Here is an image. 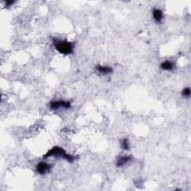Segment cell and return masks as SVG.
Segmentation results:
<instances>
[{"instance_id":"obj_11","label":"cell","mask_w":191,"mask_h":191,"mask_svg":"<svg viewBox=\"0 0 191 191\" xmlns=\"http://www.w3.org/2000/svg\"><path fill=\"white\" fill-rule=\"evenodd\" d=\"M13 3H14V1H6V2H5L6 6H11V5H13Z\"/></svg>"},{"instance_id":"obj_10","label":"cell","mask_w":191,"mask_h":191,"mask_svg":"<svg viewBox=\"0 0 191 191\" xmlns=\"http://www.w3.org/2000/svg\"><path fill=\"white\" fill-rule=\"evenodd\" d=\"M181 94H182L184 97L189 98L190 95V89L189 87L185 88V89L182 91V92H181Z\"/></svg>"},{"instance_id":"obj_3","label":"cell","mask_w":191,"mask_h":191,"mask_svg":"<svg viewBox=\"0 0 191 191\" xmlns=\"http://www.w3.org/2000/svg\"><path fill=\"white\" fill-rule=\"evenodd\" d=\"M71 106V102L69 101H52L50 103V108L52 110H56L59 108H69Z\"/></svg>"},{"instance_id":"obj_7","label":"cell","mask_w":191,"mask_h":191,"mask_svg":"<svg viewBox=\"0 0 191 191\" xmlns=\"http://www.w3.org/2000/svg\"><path fill=\"white\" fill-rule=\"evenodd\" d=\"M161 68L163 70H172L174 68V64L169 61H166L161 64Z\"/></svg>"},{"instance_id":"obj_2","label":"cell","mask_w":191,"mask_h":191,"mask_svg":"<svg viewBox=\"0 0 191 191\" xmlns=\"http://www.w3.org/2000/svg\"><path fill=\"white\" fill-rule=\"evenodd\" d=\"M54 46L57 51L63 54H71L74 49V44L68 41L54 42Z\"/></svg>"},{"instance_id":"obj_1","label":"cell","mask_w":191,"mask_h":191,"mask_svg":"<svg viewBox=\"0 0 191 191\" xmlns=\"http://www.w3.org/2000/svg\"><path fill=\"white\" fill-rule=\"evenodd\" d=\"M52 156H54V157H60V158H62L65 160H66L67 161L70 162H73L76 159V157H74L73 155H69V154L66 153L65 152V150L64 149L61 148L59 146H54L53 147L52 149H50L46 155H44L43 158H50V157Z\"/></svg>"},{"instance_id":"obj_9","label":"cell","mask_w":191,"mask_h":191,"mask_svg":"<svg viewBox=\"0 0 191 191\" xmlns=\"http://www.w3.org/2000/svg\"><path fill=\"white\" fill-rule=\"evenodd\" d=\"M121 147L123 150H129L130 146H129V143L128 139L125 138L123 139V140L122 141V143H121Z\"/></svg>"},{"instance_id":"obj_8","label":"cell","mask_w":191,"mask_h":191,"mask_svg":"<svg viewBox=\"0 0 191 191\" xmlns=\"http://www.w3.org/2000/svg\"><path fill=\"white\" fill-rule=\"evenodd\" d=\"M131 159H132V157H130V156L121 157V158H120L117 161V166H123V165L125 164L127 162L129 161Z\"/></svg>"},{"instance_id":"obj_4","label":"cell","mask_w":191,"mask_h":191,"mask_svg":"<svg viewBox=\"0 0 191 191\" xmlns=\"http://www.w3.org/2000/svg\"><path fill=\"white\" fill-rule=\"evenodd\" d=\"M51 169V165L48 164L45 162H40L37 166V170L40 174H45L46 173L49 172Z\"/></svg>"},{"instance_id":"obj_5","label":"cell","mask_w":191,"mask_h":191,"mask_svg":"<svg viewBox=\"0 0 191 191\" xmlns=\"http://www.w3.org/2000/svg\"><path fill=\"white\" fill-rule=\"evenodd\" d=\"M152 15H153L154 20L156 22H158V23H160V22L161 21L162 18H163V13H162L161 11L159 10V9H153Z\"/></svg>"},{"instance_id":"obj_6","label":"cell","mask_w":191,"mask_h":191,"mask_svg":"<svg viewBox=\"0 0 191 191\" xmlns=\"http://www.w3.org/2000/svg\"><path fill=\"white\" fill-rule=\"evenodd\" d=\"M96 69L99 71L100 73H102V74H110L113 72V69L110 66H101V65H99L96 67Z\"/></svg>"}]
</instances>
